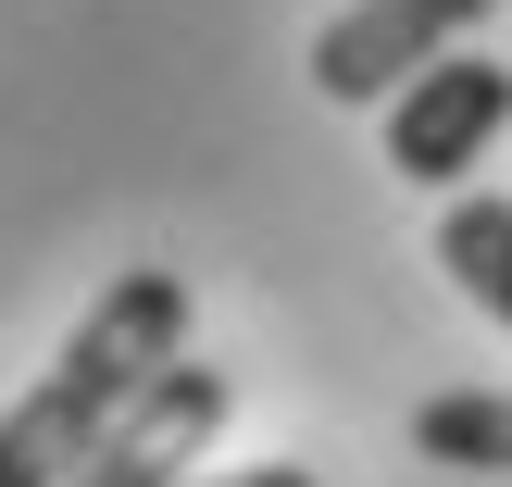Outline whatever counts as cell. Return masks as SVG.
Listing matches in <instances>:
<instances>
[{"label":"cell","mask_w":512,"mask_h":487,"mask_svg":"<svg viewBox=\"0 0 512 487\" xmlns=\"http://www.w3.org/2000/svg\"><path fill=\"white\" fill-rule=\"evenodd\" d=\"M188 487H325L313 463H238V475H188Z\"/></svg>","instance_id":"cell-7"},{"label":"cell","mask_w":512,"mask_h":487,"mask_svg":"<svg viewBox=\"0 0 512 487\" xmlns=\"http://www.w3.org/2000/svg\"><path fill=\"white\" fill-rule=\"evenodd\" d=\"M175 350H188V275H175V263L113 275V288L88 300V325L50 350V375L0 413V487H63L150 400V375H163Z\"/></svg>","instance_id":"cell-1"},{"label":"cell","mask_w":512,"mask_h":487,"mask_svg":"<svg viewBox=\"0 0 512 487\" xmlns=\"http://www.w3.org/2000/svg\"><path fill=\"white\" fill-rule=\"evenodd\" d=\"M488 13L500 0H350V13L313 38V88L325 100H388V88H413L438 50H463Z\"/></svg>","instance_id":"cell-4"},{"label":"cell","mask_w":512,"mask_h":487,"mask_svg":"<svg viewBox=\"0 0 512 487\" xmlns=\"http://www.w3.org/2000/svg\"><path fill=\"white\" fill-rule=\"evenodd\" d=\"M225 413H238V375L175 350V363L150 375V400H138V413H125V425H113V438H100L63 487H188V463L225 438Z\"/></svg>","instance_id":"cell-3"},{"label":"cell","mask_w":512,"mask_h":487,"mask_svg":"<svg viewBox=\"0 0 512 487\" xmlns=\"http://www.w3.org/2000/svg\"><path fill=\"white\" fill-rule=\"evenodd\" d=\"M438 263H450V288L488 325H512V200H450L438 213Z\"/></svg>","instance_id":"cell-6"},{"label":"cell","mask_w":512,"mask_h":487,"mask_svg":"<svg viewBox=\"0 0 512 487\" xmlns=\"http://www.w3.org/2000/svg\"><path fill=\"white\" fill-rule=\"evenodd\" d=\"M500 125H512V63L438 50L413 88H388V175L400 188H463V175L488 163Z\"/></svg>","instance_id":"cell-2"},{"label":"cell","mask_w":512,"mask_h":487,"mask_svg":"<svg viewBox=\"0 0 512 487\" xmlns=\"http://www.w3.org/2000/svg\"><path fill=\"white\" fill-rule=\"evenodd\" d=\"M413 450L450 475H512V388H438L413 413Z\"/></svg>","instance_id":"cell-5"}]
</instances>
